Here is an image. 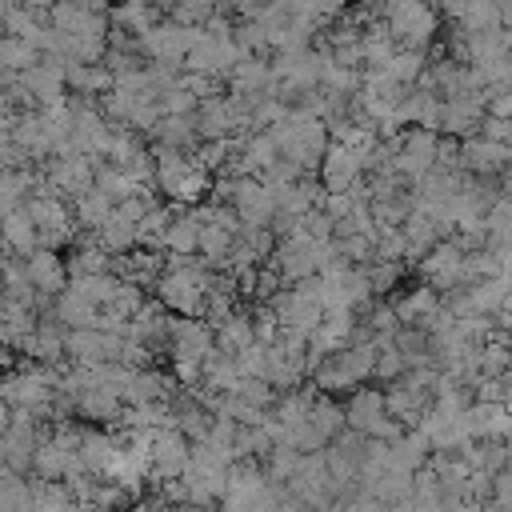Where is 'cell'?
<instances>
[{
  "label": "cell",
  "instance_id": "obj_54",
  "mask_svg": "<svg viewBox=\"0 0 512 512\" xmlns=\"http://www.w3.org/2000/svg\"><path fill=\"white\" fill-rule=\"evenodd\" d=\"M132 512H176L164 496H148V500H136V508Z\"/></svg>",
  "mask_w": 512,
  "mask_h": 512
},
{
  "label": "cell",
  "instance_id": "obj_55",
  "mask_svg": "<svg viewBox=\"0 0 512 512\" xmlns=\"http://www.w3.org/2000/svg\"><path fill=\"white\" fill-rule=\"evenodd\" d=\"M500 184H504V196H512V168L500 176Z\"/></svg>",
  "mask_w": 512,
  "mask_h": 512
},
{
  "label": "cell",
  "instance_id": "obj_7",
  "mask_svg": "<svg viewBox=\"0 0 512 512\" xmlns=\"http://www.w3.org/2000/svg\"><path fill=\"white\" fill-rule=\"evenodd\" d=\"M368 444H372V440H368L364 432L344 428V432L324 448V460H328L332 476L344 484V496H360L356 484H360V476H364V468H368Z\"/></svg>",
  "mask_w": 512,
  "mask_h": 512
},
{
  "label": "cell",
  "instance_id": "obj_27",
  "mask_svg": "<svg viewBox=\"0 0 512 512\" xmlns=\"http://www.w3.org/2000/svg\"><path fill=\"white\" fill-rule=\"evenodd\" d=\"M400 232H404V244H408V260H412V264H420L440 240H448L444 228H440L428 212H412V216L400 224Z\"/></svg>",
  "mask_w": 512,
  "mask_h": 512
},
{
  "label": "cell",
  "instance_id": "obj_22",
  "mask_svg": "<svg viewBox=\"0 0 512 512\" xmlns=\"http://www.w3.org/2000/svg\"><path fill=\"white\" fill-rule=\"evenodd\" d=\"M164 248H136L128 256L116 260V276L128 280V284H140V288H152L164 272H168V256H160Z\"/></svg>",
  "mask_w": 512,
  "mask_h": 512
},
{
  "label": "cell",
  "instance_id": "obj_24",
  "mask_svg": "<svg viewBox=\"0 0 512 512\" xmlns=\"http://www.w3.org/2000/svg\"><path fill=\"white\" fill-rule=\"evenodd\" d=\"M68 92L72 96H88V100H104L108 92H116V72L108 64H68Z\"/></svg>",
  "mask_w": 512,
  "mask_h": 512
},
{
  "label": "cell",
  "instance_id": "obj_52",
  "mask_svg": "<svg viewBox=\"0 0 512 512\" xmlns=\"http://www.w3.org/2000/svg\"><path fill=\"white\" fill-rule=\"evenodd\" d=\"M492 504L500 512H512V468H504V472L492 476Z\"/></svg>",
  "mask_w": 512,
  "mask_h": 512
},
{
  "label": "cell",
  "instance_id": "obj_31",
  "mask_svg": "<svg viewBox=\"0 0 512 512\" xmlns=\"http://www.w3.org/2000/svg\"><path fill=\"white\" fill-rule=\"evenodd\" d=\"M72 216H76V224L92 236V232H100V228L116 216V200L104 196L100 188H92V192H84L80 200H72Z\"/></svg>",
  "mask_w": 512,
  "mask_h": 512
},
{
  "label": "cell",
  "instance_id": "obj_28",
  "mask_svg": "<svg viewBox=\"0 0 512 512\" xmlns=\"http://www.w3.org/2000/svg\"><path fill=\"white\" fill-rule=\"evenodd\" d=\"M108 20H112V28H120V32L144 36L148 28H156V24L164 20V8H156V4H140V0H116L112 12H108Z\"/></svg>",
  "mask_w": 512,
  "mask_h": 512
},
{
  "label": "cell",
  "instance_id": "obj_21",
  "mask_svg": "<svg viewBox=\"0 0 512 512\" xmlns=\"http://www.w3.org/2000/svg\"><path fill=\"white\" fill-rule=\"evenodd\" d=\"M228 92L236 96H248V100H264L276 92V72H272V60H256V56H244L240 68L228 76Z\"/></svg>",
  "mask_w": 512,
  "mask_h": 512
},
{
  "label": "cell",
  "instance_id": "obj_26",
  "mask_svg": "<svg viewBox=\"0 0 512 512\" xmlns=\"http://www.w3.org/2000/svg\"><path fill=\"white\" fill-rule=\"evenodd\" d=\"M200 236H204V224L196 216V208H184L176 212L168 236H164V252L168 256H200Z\"/></svg>",
  "mask_w": 512,
  "mask_h": 512
},
{
  "label": "cell",
  "instance_id": "obj_33",
  "mask_svg": "<svg viewBox=\"0 0 512 512\" xmlns=\"http://www.w3.org/2000/svg\"><path fill=\"white\" fill-rule=\"evenodd\" d=\"M308 428L324 440V444H332L344 428H348V412H344V404H336L332 396H316V404H312V412H308Z\"/></svg>",
  "mask_w": 512,
  "mask_h": 512
},
{
  "label": "cell",
  "instance_id": "obj_46",
  "mask_svg": "<svg viewBox=\"0 0 512 512\" xmlns=\"http://www.w3.org/2000/svg\"><path fill=\"white\" fill-rule=\"evenodd\" d=\"M408 368H412V364H408V356H404L392 340H388V344H380V356H376V380H380V384L400 380Z\"/></svg>",
  "mask_w": 512,
  "mask_h": 512
},
{
  "label": "cell",
  "instance_id": "obj_1",
  "mask_svg": "<svg viewBox=\"0 0 512 512\" xmlns=\"http://www.w3.org/2000/svg\"><path fill=\"white\" fill-rule=\"evenodd\" d=\"M216 276L220 272H212L196 256H168V272L152 284V292H156V300L172 316H196V320H204L208 292L216 288Z\"/></svg>",
  "mask_w": 512,
  "mask_h": 512
},
{
  "label": "cell",
  "instance_id": "obj_20",
  "mask_svg": "<svg viewBox=\"0 0 512 512\" xmlns=\"http://www.w3.org/2000/svg\"><path fill=\"white\" fill-rule=\"evenodd\" d=\"M120 444H124V436H116V432H104V428H84V432H80V448H76V452H80L84 472H92V476L108 480V472H112V464H116Z\"/></svg>",
  "mask_w": 512,
  "mask_h": 512
},
{
  "label": "cell",
  "instance_id": "obj_3",
  "mask_svg": "<svg viewBox=\"0 0 512 512\" xmlns=\"http://www.w3.org/2000/svg\"><path fill=\"white\" fill-rule=\"evenodd\" d=\"M344 412H348V428L352 432H364L368 440H396L404 432V424L392 420V412H388L384 388H356L348 396Z\"/></svg>",
  "mask_w": 512,
  "mask_h": 512
},
{
  "label": "cell",
  "instance_id": "obj_23",
  "mask_svg": "<svg viewBox=\"0 0 512 512\" xmlns=\"http://www.w3.org/2000/svg\"><path fill=\"white\" fill-rule=\"evenodd\" d=\"M168 332H172V312L160 304V300H148L140 312H136V320L128 324V340H140V344H148V348H168Z\"/></svg>",
  "mask_w": 512,
  "mask_h": 512
},
{
  "label": "cell",
  "instance_id": "obj_10",
  "mask_svg": "<svg viewBox=\"0 0 512 512\" xmlns=\"http://www.w3.org/2000/svg\"><path fill=\"white\" fill-rule=\"evenodd\" d=\"M464 264H468V252L460 248L456 236H448V240H440V244L416 264V272H420L424 284H432V288L444 296V292H452V288H464Z\"/></svg>",
  "mask_w": 512,
  "mask_h": 512
},
{
  "label": "cell",
  "instance_id": "obj_2",
  "mask_svg": "<svg viewBox=\"0 0 512 512\" xmlns=\"http://www.w3.org/2000/svg\"><path fill=\"white\" fill-rule=\"evenodd\" d=\"M376 356H380V340H372L368 332H364V324H360V336L348 344V348H340L336 356H328L316 372H312V388L316 392H324V396H336V392H356V388H364L368 380H376Z\"/></svg>",
  "mask_w": 512,
  "mask_h": 512
},
{
  "label": "cell",
  "instance_id": "obj_4",
  "mask_svg": "<svg viewBox=\"0 0 512 512\" xmlns=\"http://www.w3.org/2000/svg\"><path fill=\"white\" fill-rule=\"evenodd\" d=\"M48 432H52V428H44V420L8 412V420H4V436H0L4 468H8V472H32L36 452H40V444H44Z\"/></svg>",
  "mask_w": 512,
  "mask_h": 512
},
{
  "label": "cell",
  "instance_id": "obj_53",
  "mask_svg": "<svg viewBox=\"0 0 512 512\" xmlns=\"http://www.w3.org/2000/svg\"><path fill=\"white\" fill-rule=\"evenodd\" d=\"M356 204H360V200H356V196H352V192H328V196H324V204H320V208H324V212H328V216H332V220H344V216H348V212H352V208H356Z\"/></svg>",
  "mask_w": 512,
  "mask_h": 512
},
{
  "label": "cell",
  "instance_id": "obj_29",
  "mask_svg": "<svg viewBox=\"0 0 512 512\" xmlns=\"http://www.w3.org/2000/svg\"><path fill=\"white\" fill-rule=\"evenodd\" d=\"M64 260H68V272H72V276H100V272H116V256H112L96 236L76 240L72 256H64Z\"/></svg>",
  "mask_w": 512,
  "mask_h": 512
},
{
  "label": "cell",
  "instance_id": "obj_42",
  "mask_svg": "<svg viewBox=\"0 0 512 512\" xmlns=\"http://www.w3.org/2000/svg\"><path fill=\"white\" fill-rule=\"evenodd\" d=\"M500 0H468V12L464 20L456 24L464 36H476V32H488V28H500Z\"/></svg>",
  "mask_w": 512,
  "mask_h": 512
},
{
  "label": "cell",
  "instance_id": "obj_40",
  "mask_svg": "<svg viewBox=\"0 0 512 512\" xmlns=\"http://www.w3.org/2000/svg\"><path fill=\"white\" fill-rule=\"evenodd\" d=\"M428 72V52H412V48H400L392 60H388V76L400 80L404 88H416Z\"/></svg>",
  "mask_w": 512,
  "mask_h": 512
},
{
  "label": "cell",
  "instance_id": "obj_9",
  "mask_svg": "<svg viewBox=\"0 0 512 512\" xmlns=\"http://www.w3.org/2000/svg\"><path fill=\"white\" fill-rule=\"evenodd\" d=\"M320 260H324V244H316L304 228L296 236L280 240L276 252H272V264L284 276V284H304V280L320 276Z\"/></svg>",
  "mask_w": 512,
  "mask_h": 512
},
{
  "label": "cell",
  "instance_id": "obj_8",
  "mask_svg": "<svg viewBox=\"0 0 512 512\" xmlns=\"http://www.w3.org/2000/svg\"><path fill=\"white\" fill-rule=\"evenodd\" d=\"M436 156H440V132L404 128L396 136V164H392V172H400L408 184H416L420 176H428L436 168Z\"/></svg>",
  "mask_w": 512,
  "mask_h": 512
},
{
  "label": "cell",
  "instance_id": "obj_18",
  "mask_svg": "<svg viewBox=\"0 0 512 512\" xmlns=\"http://www.w3.org/2000/svg\"><path fill=\"white\" fill-rule=\"evenodd\" d=\"M392 308H396V316H400V324H412V328H428L436 316H440V308H444V296L432 288V284H412V288H404L396 300H392Z\"/></svg>",
  "mask_w": 512,
  "mask_h": 512
},
{
  "label": "cell",
  "instance_id": "obj_17",
  "mask_svg": "<svg viewBox=\"0 0 512 512\" xmlns=\"http://www.w3.org/2000/svg\"><path fill=\"white\" fill-rule=\"evenodd\" d=\"M24 268H28V276H32V288L40 292V296H60L64 288H68V280H72V272H68V260L60 256V252H52V248H36L32 256H24Z\"/></svg>",
  "mask_w": 512,
  "mask_h": 512
},
{
  "label": "cell",
  "instance_id": "obj_13",
  "mask_svg": "<svg viewBox=\"0 0 512 512\" xmlns=\"http://www.w3.org/2000/svg\"><path fill=\"white\" fill-rule=\"evenodd\" d=\"M232 208L240 212V220H244L248 228H272L276 216H280L276 196H272V188H268L260 176H240V188H236Z\"/></svg>",
  "mask_w": 512,
  "mask_h": 512
},
{
  "label": "cell",
  "instance_id": "obj_35",
  "mask_svg": "<svg viewBox=\"0 0 512 512\" xmlns=\"http://www.w3.org/2000/svg\"><path fill=\"white\" fill-rule=\"evenodd\" d=\"M52 312H56L68 328H96V320H100V312H104V308H96V304H92L88 296H80L76 288H64V292L56 296Z\"/></svg>",
  "mask_w": 512,
  "mask_h": 512
},
{
  "label": "cell",
  "instance_id": "obj_51",
  "mask_svg": "<svg viewBox=\"0 0 512 512\" xmlns=\"http://www.w3.org/2000/svg\"><path fill=\"white\" fill-rule=\"evenodd\" d=\"M220 84H224L220 76H204V72H184V88H188V92H192V96H196L200 104H204V100H212V96H224V92H220Z\"/></svg>",
  "mask_w": 512,
  "mask_h": 512
},
{
  "label": "cell",
  "instance_id": "obj_47",
  "mask_svg": "<svg viewBox=\"0 0 512 512\" xmlns=\"http://www.w3.org/2000/svg\"><path fill=\"white\" fill-rule=\"evenodd\" d=\"M364 268H368V280H372V292H376V296H388L392 288H400V276H404L400 264H392V260H372V264H364Z\"/></svg>",
  "mask_w": 512,
  "mask_h": 512
},
{
  "label": "cell",
  "instance_id": "obj_11",
  "mask_svg": "<svg viewBox=\"0 0 512 512\" xmlns=\"http://www.w3.org/2000/svg\"><path fill=\"white\" fill-rule=\"evenodd\" d=\"M192 464V440L180 432V428H160L156 440H152V488L168 484V480H180Z\"/></svg>",
  "mask_w": 512,
  "mask_h": 512
},
{
  "label": "cell",
  "instance_id": "obj_34",
  "mask_svg": "<svg viewBox=\"0 0 512 512\" xmlns=\"http://www.w3.org/2000/svg\"><path fill=\"white\" fill-rule=\"evenodd\" d=\"M360 48H364V64L368 68H388V60L400 52V40L392 36L388 20H372L368 32H364V40H360Z\"/></svg>",
  "mask_w": 512,
  "mask_h": 512
},
{
  "label": "cell",
  "instance_id": "obj_43",
  "mask_svg": "<svg viewBox=\"0 0 512 512\" xmlns=\"http://www.w3.org/2000/svg\"><path fill=\"white\" fill-rule=\"evenodd\" d=\"M96 188L104 192V196H112L116 204H124V200H132L140 188H136V180L124 172V168H116V164H100L96 168Z\"/></svg>",
  "mask_w": 512,
  "mask_h": 512
},
{
  "label": "cell",
  "instance_id": "obj_6",
  "mask_svg": "<svg viewBox=\"0 0 512 512\" xmlns=\"http://www.w3.org/2000/svg\"><path fill=\"white\" fill-rule=\"evenodd\" d=\"M24 208H28L32 224H36V232H40V248L60 252L64 244L76 240V228H80V224H76L72 208H68L60 196H32Z\"/></svg>",
  "mask_w": 512,
  "mask_h": 512
},
{
  "label": "cell",
  "instance_id": "obj_37",
  "mask_svg": "<svg viewBox=\"0 0 512 512\" xmlns=\"http://www.w3.org/2000/svg\"><path fill=\"white\" fill-rule=\"evenodd\" d=\"M248 344H256V324H252V312H232L220 328H216V348L220 352H244Z\"/></svg>",
  "mask_w": 512,
  "mask_h": 512
},
{
  "label": "cell",
  "instance_id": "obj_14",
  "mask_svg": "<svg viewBox=\"0 0 512 512\" xmlns=\"http://www.w3.org/2000/svg\"><path fill=\"white\" fill-rule=\"evenodd\" d=\"M20 80H24L28 96H32V108H48V104L64 100V92H68V60L44 56V60H40L32 72H24Z\"/></svg>",
  "mask_w": 512,
  "mask_h": 512
},
{
  "label": "cell",
  "instance_id": "obj_56",
  "mask_svg": "<svg viewBox=\"0 0 512 512\" xmlns=\"http://www.w3.org/2000/svg\"><path fill=\"white\" fill-rule=\"evenodd\" d=\"M44 4H60V0H44Z\"/></svg>",
  "mask_w": 512,
  "mask_h": 512
},
{
  "label": "cell",
  "instance_id": "obj_45",
  "mask_svg": "<svg viewBox=\"0 0 512 512\" xmlns=\"http://www.w3.org/2000/svg\"><path fill=\"white\" fill-rule=\"evenodd\" d=\"M144 304H148L144 288H140V284L120 280V288H116V296H112V304H108L104 312H112V316H120V320H136V312H140Z\"/></svg>",
  "mask_w": 512,
  "mask_h": 512
},
{
  "label": "cell",
  "instance_id": "obj_5",
  "mask_svg": "<svg viewBox=\"0 0 512 512\" xmlns=\"http://www.w3.org/2000/svg\"><path fill=\"white\" fill-rule=\"evenodd\" d=\"M388 28L400 40V48L412 52H428L432 40L440 36V12L428 0H412V4H396L388 12Z\"/></svg>",
  "mask_w": 512,
  "mask_h": 512
},
{
  "label": "cell",
  "instance_id": "obj_36",
  "mask_svg": "<svg viewBox=\"0 0 512 512\" xmlns=\"http://www.w3.org/2000/svg\"><path fill=\"white\" fill-rule=\"evenodd\" d=\"M240 384H244V372H240L236 356L216 348V352L208 356V364H204V384H200V388H212V392H240Z\"/></svg>",
  "mask_w": 512,
  "mask_h": 512
},
{
  "label": "cell",
  "instance_id": "obj_30",
  "mask_svg": "<svg viewBox=\"0 0 512 512\" xmlns=\"http://www.w3.org/2000/svg\"><path fill=\"white\" fill-rule=\"evenodd\" d=\"M72 412L84 416V420H96V424H116L120 412H124V396H116L108 388H84L72 400Z\"/></svg>",
  "mask_w": 512,
  "mask_h": 512
},
{
  "label": "cell",
  "instance_id": "obj_32",
  "mask_svg": "<svg viewBox=\"0 0 512 512\" xmlns=\"http://www.w3.org/2000/svg\"><path fill=\"white\" fill-rule=\"evenodd\" d=\"M4 240H8V256H20V260L32 256V252L40 248V232H36L28 208H20V212H4Z\"/></svg>",
  "mask_w": 512,
  "mask_h": 512
},
{
  "label": "cell",
  "instance_id": "obj_41",
  "mask_svg": "<svg viewBox=\"0 0 512 512\" xmlns=\"http://www.w3.org/2000/svg\"><path fill=\"white\" fill-rule=\"evenodd\" d=\"M364 332L372 336V340H380V344H388L404 324H400V316H396V308H392V300H384V304H372L368 312H364Z\"/></svg>",
  "mask_w": 512,
  "mask_h": 512
},
{
  "label": "cell",
  "instance_id": "obj_12",
  "mask_svg": "<svg viewBox=\"0 0 512 512\" xmlns=\"http://www.w3.org/2000/svg\"><path fill=\"white\" fill-rule=\"evenodd\" d=\"M460 168L468 172V176H492V180H500L508 168H512V148L508 144H496V140H488V136H468V140H460Z\"/></svg>",
  "mask_w": 512,
  "mask_h": 512
},
{
  "label": "cell",
  "instance_id": "obj_48",
  "mask_svg": "<svg viewBox=\"0 0 512 512\" xmlns=\"http://www.w3.org/2000/svg\"><path fill=\"white\" fill-rule=\"evenodd\" d=\"M240 396H244L252 408H260V412H272V404L280 400V396H276V388H272L264 376H248V380L240 384Z\"/></svg>",
  "mask_w": 512,
  "mask_h": 512
},
{
  "label": "cell",
  "instance_id": "obj_50",
  "mask_svg": "<svg viewBox=\"0 0 512 512\" xmlns=\"http://www.w3.org/2000/svg\"><path fill=\"white\" fill-rule=\"evenodd\" d=\"M236 364H240V372H244V380L248 376H268V344H248L244 352H236Z\"/></svg>",
  "mask_w": 512,
  "mask_h": 512
},
{
  "label": "cell",
  "instance_id": "obj_38",
  "mask_svg": "<svg viewBox=\"0 0 512 512\" xmlns=\"http://www.w3.org/2000/svg\"><path fill=\"white\" fill-rule=\"evenodd\" d=\"M40 60H44V52H40L36 44L16 40V36H4V40H0V72H16V76H24V72H32Z\"/></svg>",
  "mask_w": 512,
  "mask_h": 512
},
{
  "label": "cell",
  "instance_id": "obj_15",
  "mask_svg": "<svg viewBox=\"0 0 512 512\" xmlns=\"http://www.w3.org/2000/svg\"><path fill=\"white\" fill-rule=\"evenodd\" d=\"M180 380L160 372V368H132L128 388H124V404H172L180 396Z\"/></svg>",
  "mask_w": 512,
  "mask_h": 512
},
{
  "label": "cell",
  "instance_id": "obj_49",
  "mask_svg": "<svg viewBox=\"0 0 512 512\" xmlns=\"http://www.w3.org/2000/svg\"><path fill=\"white\" fill-rule=\"evenodd\" d=\"M160 108H164V116H196L200 100H196V96L184 88V80H180V88H172V92L160 96Z\"/></svg>",
  "mask_w": 512,
  "mask_h": 512
},
{
  "label": "cell",
  "instance_id": "obj_19",
  "mask_svg": "<svg viewBox=\"0 0 512 512\" xmlns=\"http://www.w3.org/2000/svg\"><path fill=\"white\" fill-rule=\"evenodd\" d=\"M196 128L204 140H232V136H248L240 124V112L232 108L228 96H212L196 108Z\"/></svg>",
  "mask_w": 512,
  "mask_h": 512
},
{
  "label": "cell",
  "instance_id": "obj_39",
  "mask_svg": "<svg viewBox=\"0 0 512 512\" xmlns=\"http://www.w3.org/2000/svg\"><path fill=\"white\" fill-rule=\"evenodd\" d=\"M36 504V484L24 480V472H8L0 480V512H32Z\"/></svg>",
  "mask_w": 512,
  "mask_h": 512
},
{
  "label": "cell",
  "instance_id": "obj_16",
  "mask_svg": "<svg viewBox=\"0 0 512 512\" xmlns=\"http://www.w3.org/2000/svg\"><path fill=\"white\" fill-rule=\"evenodd\" d=\"M316 176H320V184L328 192H352L364 180V156L332 140V148H328V156H324V164H320Z\"/></svg>",
  "mask_w": 512,
  "mask_h": 512
},
{
  "label": "cell",
  "instance_id": "obj_25",
  "mask_svg": "<svg viewBox=\"0 0 512 512\" xmlns=\"http://www.w3.org/2000/svg\"><path fill=\"white\" fill-rule=\"evenodd\" d=\"M148 140L156 148H176V152H196L204 144V136L196 128V116H164Z\"/></svg>",
  "mask_w": 512,
  "mask_h": 512
},
{
  "label": "cell",
  "instance_id": "obj_44",
  "mask_svg": "<svg viewBox=\"0 0 512 512\" xmlns=\"http://www.w3.org/2000/svg\"><path fill=\"white\" fill-rule=\"evenodd\" d=\"M480 376H512V340L500 332L480 348Z\"/></svg>",
  "mask_w": 512,
  "mask_h": 512
}]
</instances>
